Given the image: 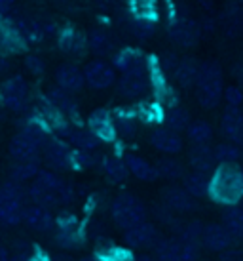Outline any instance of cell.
<instances>
[{
	"label": "cell",
	"mask_w": 243,
	"mask_h": 261,
	"mask_svg": "<svg viewBox=\"0 0 243 261\" xmlns=\"http://www.w3.org/2000/svg\"><path fill=\"white\" fill-rule=\"evenodd\" d=\"M27 196L42 208H53L59 204H69L72 200V189L53 172L40 170L27 189Z\"/></svg>",
	"instance_id": "6da1fadb"
},
{
	"label": "cell",
	"mask_w": 243,
	"mask_h": 261,
	"mask_svg": "<svg viewBox=\"0 0 243 261\" xmlns=\"http://www.w3.org/2000/svg\"><path fill=\"white\" fill-rule=\"evenodd\" d=\"M209 195L217 202L236 206L243 198V177L241 170L234 164H221L209 179Z\"/></svg>",
	"instance_id": "7a4b0ae2"
},
{
	"label": "cell",
	"mask_w": 243,
	"mask_h": 261,
	"mask_svg": "<svg viewBox=\"0 0 243 261\" xmlns=\"http://www.w3.org/2000/svg\"><path fill=\"white\" fill-rule=\"evenodd\" d=\"M196 99L203 109H215L222 97L224 84H222V69L217 61H205L198 67L196 76Z\"/></svg>",
	"instance_id": "3957f363"
},
{
	"label": "cell",
	"mask_w": 243,
	"mask_h": 261,
	"mask_svg": "<svg viewBox=\"0 0 243 261\" xmlns=\"http://www.w3.org/2000/svg\"><path fill=\"white\" fill-rule=\"evenodd\" d=\"M25 191L21 183L6 181L0 185V225L15 227L21 223Z\"/></svg>",
	"instance_id": "277c9868"
},
{
	"label": "cell",
	"mask_w": 243,
	"mask_h": 261,
	"mask_svg": "<svg viewBox=\"0 0 243 261\" xmlns=\"http://www.w3.org/2000/svg\"><path fill=\"white\" fill-rule=\"evenodd\" d=\"M146 218V210L139 198L133 195H120L112 202V219L122 229H131L135 225L143 223Z\"/></svg>",
	"instance_id": "5b68a950"
},
{
	"label": "cell",
	"mask_w": 243,
	"mask_h": 261,
	"mask_svg": "<svg viewBox=\"0 0 243 261\" xmlns=\"http://www.w3.org/2000/svg\"><path fill=\"white\" fill-rule=\"evenodd\" d=\"M29 95H31L29 84H27V80L23 79L21 74L10 76L0 86V103L8 111H14V113H21V111L27 109Z\"/></svg>",
	"instance_id": "8992f818"
},
{
	"label": "cell",
	"mask_w": 243,
	"mask_h": 261,
	"mask_svg": "<svg viewBox=\"0 0 243 261\" xmlns=\"http://www.w3.org/2000/svg\"><path fill=\"white\" fill-rule=\"evenodd\" d=\"M82 73H84L86 84L93 90H107L116 82V69L101 59L89 61Z\"/></svg>",
	"instance_id": "52a82bcc"
},
{
	"label": "cell",
	"mask_w": 243,
	"mask_h": 261,
	"mask_svg": "<svg viewBox=\"0 0 243 261\" xmlns=\"http://www.w3.org/2000/svg\"><path fill=\"white\" fill-rule=\"evenodd\" d=\"M169 38L183 48H192L200 42L201 25L190 17H180L169 25Z\"/></svg>",
	"instance_id": "ba28073f"
},
{
	"label": "cell",
	"mask_w": 243,
	"mask_h": 261,
	"mask_svg": "<svg viewBox=\"0 0 243 261\" xmlns=\"http://www.w3.org/2000/svg\"><path fill=\"white\" fill-rule=\"evenodd\" d=\"M150 90V79L146 71H139V73H124L120 82H118V92L128 99H135L141 97Z\"/></svg>",
	"instance_id": "9c48e42d"
},
{
	"label": "cell",
	"mask_w": 243,
	"mask_h": 261,
	"mask_svg": "<svg viewBox=\"0 0 243 261\" xmlns=\"http://www.w3.org/2000/svg\"><path fill=\"white\" fill-rule=\"evenodd\" d=\"M44 156L46 162L50 164L53 170H65L72 164V152L69 145L61 141V139L48 138V141L44 143Z\"/></svg>",
	"instance_id": "30bf717a"
},
{
	"label": "cell",
	"mask_w": 243,
	"mask_h": 261,
	"mask_svg": "<svg viewBox=\"0 0 243 261\" xmlns=\"http://www.w3.org/2000/svg\"><path fill=\"white\" fill-rule=\"evenodd\" d=\"M55 82H57V86L61 90L69 92V94H76L86 84L82 69H78L72 63H63V65H59L55 69Z\"/></svg>",
	"instance_id": "8fae6325"
},
{
	"label": "cell",
	"mask_w": 243,
	"mask_h": 261,
	"mask_svg": "<svg viewBox=\"0 0 243 261\" xmlns=\"http://www.w3.org/2000/svg\"><path fill=\"white\" fill-rule=\"evenodd\" d=\"M8 151H10V156L15 162H27V160H38L40 147L36 145L29 136H25L23 132H19V134H15L14 138L10 139Z\"/></svg>",
	"instance_id": "7c38bea8"
},
{
	"label": "cell",
	"mask_w": 243,
	"mask_h": 261,
	"mask_svg": "<svg viewBox=\"0 0 243 261\" xmlns=\"http://www.w3.org/2000/svg\"><path fill=\"white\" fill-rule=\"evenodd\" d=\"M221 130L230 143H243V113L237 107H226L221 118Z\"/></svg>",
	"instance_id": "4fadbf2b"
},
{
	"label": "cell",
	"mask_w": 243,
	"mask_h": 261,
	"mask_svg": "<svg viewBox=\"0 0 243 261\" xmlns=\"http://www.w3.org/2000/svg\"><path fill=\"white\" fill-rule=\"evenodd\" d=\"M89 132L99 141H112L116 138V126L110 113L105 109H97L89 115Z\"/></svg>",
	"instance_id": "5bb4252c"
},
{
	"label": "cell",
	"mask_w": 243,
	"mask_h": 261,
	"mask_svg": "<svg viewBox=\"0 0 243 261\" xmlns=\"http://www.w3.org/2000/svg\"><path fill=\"white\" fill-rule=\"evenodd\" d=\"M21 221L29 229L38 232H46L53 227V218L48 208H42V206H36V204H31V206H25L23 208V216Z\"/></svg>",
	"instance_id": "9a60e30c"
},
{
	"label": "cell",
	"mask_w": 243,
	"mask_h": 261,
	"mask_svg": "<svg viewBox=\"0 0 243 261\" xmlns=\"http://www.w3.org/2000/svg\"><path fill=\"white\" fill-rule=\"evenodd\" d=\"M150 143L154 149L165 154H177L183 151V139L177 132L169 128H156L150 136Z\"/></svg>",
	"instance_id": "2e32d148"
},
{
	"label": "cell",
	"mask_w": 243,
	"mask_h": 261,
	"mask_svg": "<svg viewBox=\"0 0 243 261\" xmlns=\"http://www.w3.org/2000/svg\"><path fill=\"white\" fill-rule=\"evenodd\" d=\"M114 69L122 73L146 71V58L143 56V51L135 50V48H126L114 56Z\"/></svg>",
	"instance_id": "e0dca14e"
},
{
	"label": "cell",
	"mask_w": 243,
	"mask_h": 261,
	"mask_svg": "<svg viewBox=\"0 0 243 261\" xmlns=\"http://www.w3.org/2000/svg\"><path fill=\"white\" fill-rule=\"evenodd\" d=\"M126 242H128L131 248L156 246L158 244L156 227L150 223H146V221L135 225V227L128 229V232H126Z\"/></svg>",
	"instance_id": "ac0fdd59"
},
{
	"label": "cell",
	"mask_w": 243,
	"mask_h": 261,
	"mask_svg": "<svg viewBox=\"0 0 243 261\" xmlns=\"http://www.w3.org/2000/svg\"><path fill=\"white\" fill-rule=\"evenodd\" d=\"M188 160L194 172H201V174H209L215 170V152L209 145H194L188 152Z\"/></svg>",
	"instance_id": "d6986e66"
},
{
	"label": "cell",
	"mask_w": 243,
	"mask_h": 261,
	"mask_svg": "<svg viewBox=\"0 0 243 261\" xmlns=\"http://www.w3.org/2000/svg\"><path fill=\"white\" fill-rule=\"evenodd\" d=\"M12 29L21 40H38L44 37L42 21H38L29 15H17L12 21Z\"/></svg>",
	"instance_id": "ffe728a7"
},
{
	"label": "cell",
	"mask_w": 243,
	"mask_h": 261,
	"mask_svg": "<svg viewBox=\"0 0 243 261\" xmlns=\"http://www.w3.org/2000/svg\"><path fill=\"white\" fill-rule=\"evenodd\" d=\"M164 202L165 206H169L171 210L177 212H190L196 208L194 196L190 193H186V189L183 187H167L164 189Z\"/></svg>",
	"instance_id": "44dd1931"
},
{
	"label": "cell",
	"mask_w": 243,
	"mask_h": 261,
	"mask_svg": "<svg viewBox=\"0 0 243 261\" xmlns=\"http://www.w3.org/2000/svg\"><path fill=\"white\" fill-rule=\"evenodd\" d=\"M46 99H48V103H50L53 109L59 111L63 116H72L76 115V111H78V105L72 99V94L61 90L59 86L50 88L48 94H46Z\"/></svg>",
	"instance_id": "7402d4cb"
},
{
	"label": "cell",
	"mask_w": 243,
	"mask_h": 261,
	"mask_svg": "<svg viewBox=\"0 0 243 261\" xmlns=\"http://www.w3.org/2000/svg\"><path fill=\"white\" fill-rule=\"evenodd\" d=\"M201 240L213 252H222L230 246V234L222 225H207L201 229Z\"/></svg>",
	"instance_id": "603a6c76"
},
{
	"label": "cell",
	"mask_w": 243,
	"mask_h": 261,
	"mask_svg": "<svg viewBox=\"0 0 243 261\" xmlns=\"http://www.w3.org/2000/svg\"><path fill=\"white\" fill-rule=\"evenodd\" d=\"M59 48L69 56H82L87 50L86 37L76 29H65L59 33Z\"/></svg>",
	"instance_id": "cb8c5ba5"
},
{
	"label": "cell",
	"mask_w": 243,
	"mask_h": 261,
	"mask_svg": "<svg viewBox=\"0 0 243 261\" xmlns=\"http://www.w3.org/2000/svg\"><path fill=\"white\" fill-rule=\"evenodd\" d=\"M222 29L226 37H239L243 33V2L230 4L222 17Z\"/></svg>",
	"instance_id": "d4e9b609"
},
{
	"label": "cell",
	"mask_w": 243,
	"mask_h": 261,
	"mask_svg": "<svg viewBox=\"0 0 243 261\" xmlns=\"http://www.w3.org/2000/svg\"><path fill=\"white\" fill-rule=\"evenodd\" d=\"M126 168L131 175H135L137 179L141 181H154L158 177L156 168L152 166L148 160H144L143 156H137V154H128V159L124 160Z\"/></svg>",
	"instance_id": "484cf974"
},
{
	"label": "cell",
	"mask_w": 243,
	"mask_h": 261,
	"mask_svg": "<svg viewBox=\"0 0 243 261\" xmlns=\"http://www.w3.org/2000/svg\"><path fill=\"white\" fill-rule=\"evenodd\" d=\"M61 136H65V138L69 139L76 149H80V151H93V149H97L101 143L92 132L84 130V128H72V126H67V130H65Z\"/></svg>",
	"instance_id": "4316f807"
},
{
	"label": "cell",
	"mask_w": 243,
	"mask_h": 261,
	"mask_svg": "<svg viewBox=\"0 0 243 261\" xmlns=\"http://www.w3.org/2000/svg\"><path fill=\"white\" fill-rule=\"evenodd\" d=\"M198 67L200 63L194 58H185L180 59L177 67L173 69V74H175V80L179 82L183 88H190L194 86L196 82V76H198Z\"/></svg>",
	"instance_id": "83f0119b"
},
{
	"label": "cell",
	"mask_w": 243,
	"mask_h": 261,
	"mask_svg": "<svg viewBox=\"0 0 243 261\" xmlns=\"http://www.w3.org/2000/svg\"><path fill=\"white\" fill-rule=\"evenodd\" d=\"M86 42L87 48L97 56H108V54L114 51V40L107 31L103 29H93L89 33V37L86 38Z\"/></svg>",
	"instance_id": "f1b7e54d"
},
{
	"label": "cell",
	"mask_w": 243,
	"mask_h": 261,
	"mask_svg": "<svg viewBox=\"0 0 243 261\" xmlns=\"http://www.w3.org/2000/svg\"><path fill=\"white\" fill-rule=\"evenodd\" d=\"M40 172L38 160H27V162H15L12 170H10V181L15 183H27L31 179H35L36 174Z\"/></svg>",
	"instance_id": "f546056e"
},
{
	"label": "cell",
	"mask_w": 243,
	"mask_h": 261,
	"mask_svg": "<svg viewBox=\"0 0 243 261\" xmlns=\"http://www.w3.org/2000/svg\"><path fill=\"white\" fill-rule=\"evenodd\" d=\"M186 134H188V139L192 141L194 145H207L211 138H213V128L205 120H196V122L188 124Z\"/></svg>",
	"instance_id": "4dcf8cb0"
},
{
	"label": "cell",
	"mask_w": 243,
	"mask_h": 261,
	"mask_svg": "<svg viewBox=\"0 0 243 261\" xmlns=\"http://www.w3.org/2000/svg\"><path fill=\"white\" fill-rule=\"evenodd\" d=\"M158 261H183V242L180 240H162L156 244Z\"/></svg>",
	"instance_id": "1f68e13d"
},
{
	"label": "cell",
	"mask_w": 243,
	"mask_h": 261,
	"mask_svg": "<svg viewBox=\"0 0 243 261\" xmlns=\"http://www.w3.org/2000/svg\"><path fill=\"white\" fill-rule=\"evenodd\" d=\"M222 221H224L222 227L228 231V234L243 237V208L230 206L228 210L222 214Z\"/></svg>",
	"instance_id": "d6a6232c"
},
{
	"label": "cell",
	"mask_w": 243,
	"mask_h": 261,
	"mask_svg": "<svg viewBox=\"0 0 243 261\" xmlns=\"http://www.w3.org/2000/svg\"><path fill=\"white\" fill-rule=\"evenodd\" d=\"M185 189L186 193L192 196H203L209 191V177L207 174L201 172H192V174L185 175Z\"/></svg>",
	"instance_id": "836d02e7"
},
{
	"label": "cell",
	"mask_w": 243,
	"mask_h": 261,
	"mask_svg": "<svg viewBox=\"0 0 243 261\" xmlns=\"http://www.w3.org/2000/svg\"><path fill=\"white\" fill-rule=\"evenodd\" d=\"M188 124H190V115H188V111L183 109V107H171V109L167 111V115H165V128H169L173 132H183L188 128Z\"/></svg>",
	"instance_id": "e575fe53"
},
{
	"label": "cell",
	"mask_w": 243,
	"mask_h": 261,
	"mask_svg": "<svg viewBox=\"0 0 243 261\" xmlns=\"http://www.w3.org/2000/svg\"><path fill=\"white\" fill-rule=\"evenodd\" d=\"M213 152H215V160L221 162V164H234L241 156V149L236 143H230V141L219 143L213 149Z\"/></svg>",
	"instance_id": "d590c367"
},
{
	"label": "cell",
	"mask_w": 243,
	"mask_h": 261,
	"mask_svg": "<svg viewBox=\"0 0 243 261\" xmlns=\"http://www.w3.org/2000/svg\"><path fill=\"white\" fill-rule=\"evenodd\" d=\"M103 170H105L108 179H112V181H124L129 174L128 168H126V162L120 159H114V156L103 160Z\"/></svg>",
	"instance_id": "8d00e7d4"
},
{
	"label": "cell",
	"mask_w": 243,
	"mask_h": 261,
	"mask_svg": "<svg viewBox=\"0 0 243 261\" xmlns=\"http://www.w3.org/2000/svg\"><path fill=\"white\" fill-rule=\"evenodd\" d=\"M154 168H156L158 175L167 177V179H177V177H183V175H185L183 164L173 159H162Z\"/></svg>",
	"instance_id": "74e56055"
},
{
	"label": "cell",
	"mask_w": 243,
	"mask_h": 261,
	"mask_svg": "<svg viewBox=\"0 0 243 261\" xmlns=\"http://www.w3.org/2000/svg\"><path fill=\"white\" fill-rule=\"evenodd\" d=\"M131 33L141 40H148L156 33V25L150 17H135L131 21Z\"/></svg>",
	"instance_id": "f35d334b"
},
{
	"label": "cell",
	"mask_w": 243,
	"mask_h": 261,
	"mask_svg": "<svg viewBox=\"0 0 243 261\" xmlns=\"http://www.w3.org/2000/svg\"><path fill=\"white\" fill-rule=\"evenodd\" d=\"M131 4H133L137 17H150L154 6H156V0H131Z\"/></svg>",
	"instance_id": "ab89813d"
},
{
	"label": "cell",
	"mask_w": 243,
	"mask_h": 261,
	"mask_svg": "<svg viewBox=\"0 0 243 261\" xmlns=\"http://www.w3.org/2000/svg\"><path fill=\"white\" fill-rule=\"evenodd\" d=\"M201 239V225L198 221H192V223L186 225L185 232H183V242H188V244H198V240Z\"/></svg>",
	"instance_id": "60d3db41"
},
{
	"label": "cell",
	"mask_w": 243,
	"mask_h": 261,
	"mask_svg": "<svg viewBox=\"0 0 243 261\" xmlns=\"http://www.w3.org/2000/svg\"><path fill=\"white\" fill-rule=\"evenodd\" d=\"M222 95L226 97L228 107H239V105L243 103V92L236 86H228L224 92H222Z\"/></svg>",
	"instance_id": "b9f144b4"
},
{
	"label": "cell",
	"mask_w": 243,
	"mask_h": 261,
	"mask_svg": "<svg viewBox=\"0 0 243 261\" xmlns=\"http://www.w3.org/2000/svg\"><path fill=\"white\" fill-rule=\"evenodd\" d=\"M25 69L33 74H42L44 69H46V63H44V59L38 58V56H27V58H25Z\"/></svg>",
	"instance_id": "7bdbcfd3"
},
{
	"label": "cell",
	"mask_w": 243,
	"mask_h": 261,
	"mask_svg": "<svg viewBox=\"0 0 243 261\" xmlns=\"http://www.w3.org/2000/svg\"><path fill=\"white\" fill-rule=\"evenodd\" d=\"M114 126H116V130L120 128V132L126 136V138H129V136L135 132V122H133V120H129V118H120V122L118 124L114 122Z\"/></svg>",
	"instance_id": "ee69618b"
},
{
	"label": "cell",
	"mask_w": 243,
	"mask_h": 261,
	"mask_svg": "<svg viewBox=\"0 0 243 261\" xmlns=\"http://www.w3.org/2000/svg\"><path fill=\"white\" fill-rule=\"evenodd\" d=\"M15 6V0H0V17H8Z\"/></svg>",
	"instance_id": "f6af8a7d"
},
{
	"label": "cell",
	"mask_w": 243,
	"mask_h": 261,
	"mask_svg": "<svg viewBox=\"0 0 243 261\" xmlns=\"http://www.w3.org/2000/svg\"><path fill=\"white\" fill-rule=\"evenodd\" d=\"M0 261H10V254L4 246H0Z\"/></svg>",
	"instance_id": "bcb514c9"
},
{
	"label": "cell",
	"mask_w": 243,
	"mask_h": 261,
	"mask_svg": "<svg viewBox=\"0 0 243 261\" xmlns=\"http://www.w3.org/2000/svg\"><path fill=\"white\" fill-rule=\"evenodd\" d=\"M201 6L205 8V10H211V8L215 6V0H198Z\"/></svg>",
	"instance_id": "7dc6e473"
},
{
	"label": "cell",
	"mask_w": 243,
	"mask_h": 261,
	"mask_svg": "<svg viewBox=\"0 0 243 261\" xmlns=\"http://www.w3.org/2000/svg\"><path fill=\"white\" fill-rule=\"evenodd\" d=\"M10 261H31V259L27 254H17V255H14V257H10Z\"/></svg>",
	"instance_id": "c3c4849f"
},
{
	"label": "cell",
	"mask_w": 243,
	"mask_h": 261,
	"mask_svg": "<svg viewBox=\"0 0 243 261\" xmlns=\"http://www.w3.org/2000/svg\"><path fill=\"white\" fill-rule=\"evenodd\" d=\"M4 44H6V29L0 27V48H4Z\"/></svg>",
	"instance_id": "681fc988"
},
{
	"label": "cell",
	"mask_w": 243,
	"mask_h": 261,
	"mask_svg": "<svg viewBox=\"0 0 243 261\" xmlns=\"http://www.w3.org/2000/svg\"><path fill=\"white\" fill-rule=\"evenodd\" d=\"M8 69V61L4 58H0V74L4 73V71H6Z\"/></svg>",
	"instance_id": "f907efd6"
},
{
	"label": "cell",
	"mask_w": 243,
	"mask_h": 261,
	"mask_svg": "<svg viewBox=\"0 0 243 261\" xmlns=\"http://www.w3.org/2000/svg\"><path fill=\"white\" fill-rule=\"evenodd\" d=\"M55 261H72L71 257H65V255H59V257H55Z\"/></svg>",
	"instance_id": "816d5d0a"
},
{
	"label": "cell",
	"mask_w": 243,
	"mask_h": 261,
	"mask_svg": "<svg viewBox=\"0 0 243 261\" xmlns=\"http://www.w3.org/2000/svg\"><path fill=\"white\" fill-rule=\"evenodd\" d=\"M137 261H152V259H150V257H146V255H143V257H139Z\"/></svg>",
	"instance_id": "f5cc1de1"
},
{
	"label": "cell",
	"mask_w": 243,
	"mask_h": 261,
	"mask_svg": "<svg viewBox=\"0 0 243 261\" xmlns=\"http://www.w3.org/2000/svg\"><path fill=\"white\" fill-rule=\"evenodd\" d=\"M82 261H95V259H89V257H87V259H82Z\"/></svg>",
	"instance_id": "db71d44e"
},
{
	"label": "cell",
	"mask_w": 243,
	"mask_h": 261,
	"mask_svg": "<svg viewBox=\"0 0 243 261\" xmlns=\"http://www.w3.org/2000/svg\"><path fill=\"white\" fill-rule=\"evenodd\" d=\"M241 177H243V170H241Z\"/></svg>",
	"instance_id": "11a10c76"
},
{
	"label": "cell",
	"mask_w": 243,
	"mask_h": 261,
	"mask_svg": "<svg viewBox=\"0 0 243 261\" xmlns=\"http://www.w3.org/2000/svg\"><path fill=\"white\" fill-rule=\"evenodd\" d=\"M241 145H243V143H241ZM241 152H243V151H241Z\"/></svg>",
	"instance_id": "9f6ffc18"
},
{
	"label": "cell",
	"mask_w": 243,
	"mask_h": 261,
	"mask_svg": "<svg viewBox=\"0 0 243 261\" xmlns=\"http://www.w3.org/2000/svg\"><path fill=\"white\" fill-rule=\"evenodd\" d=\"M0 185H2V183H0Z\"/></svg>",
	"instance_id": "6f0895ef"
}]
</instances>
